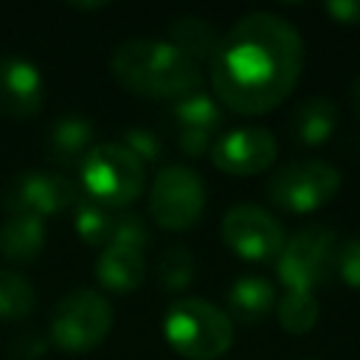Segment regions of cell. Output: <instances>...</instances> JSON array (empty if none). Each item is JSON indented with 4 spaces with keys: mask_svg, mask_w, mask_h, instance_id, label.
<instances>
[{
    "mask_svg": "<svg viewBox=\"0 0 360 360\" xmlns=\"http://www.w3.org/2000/svg\"><path fill=\"white\" fill-rule=\"evenodd\" d=\"M194 273H197V262H194V253L186 248V245H169L160 256H158V264H155V276L160 281L163 290L169 292H183L191 281H194Z\"/></svg>",
    "mask_w": 360,
    "mask_h": 360,
    "instance_id": "23",
    "label": "cell"
},
{
    "mask_svg": "<svg viewBox=\"0 0 360 360\" xmlns=\"http://www.w3.org/2000/svg\"><path fill=\"white\" fill-rule=\"evenodd\" d=\"M222 239L245 262H276L284 248L281 222L262 205L236 202L222 214Z\"/></svg>",
    "mask_w": 360,
    "mask_h": 360,
    "instance_id": "9",
    "label": "cell"
},
{
    "mask_svg": "<svg viewBox=\"0 0 360 360\" xmlns=\"http://www.w3.org/2000/svg\"><path fill=\"white\" fill-rule=\"evenodd\" d=\"M82 188L65 174L53 172H20L3 188V208L8 214H31L45 219L48 214L73 208Z\"/></svg>",
    "mask_w": 360,
    "mask_h": 360,
    "instance_id": "10",
    "label": "cell"
},
{
    "mask_svg": "<svg viewBox=\"0 0 360 360\" xmlns=\"http://www.w3.org/2000/svg\"><path fill=\"white\" fill-rule=\"evenodd\" d=\"M37 307V292L34 284L11 270V267H0V321H22L34 312Z\"/></svg>",
    "mask_w": 360,
    "mask_h": 360,
    "instance_id": "22",
    "label": "cell"
},
{
    "mask_svg": "<svg viewBox=\"0 0 360 360\" xmlns=\"http://www.w3.org/2000/svg\"><path fill=\"white\" fill-rule=\"evenodd\" d=\"M110 73L124 90L146 98L180 101L202 87L200 65L177 51L169 39L155 37L124 39L110 53Z\"/></svg>",
    "mask_w": 360,
    "mask_h": 360,
    "instance_id": "2",
    "label": "cell"
},
{
    "mask_svg": "<svg viewBox=\"0 0 360 360\" xmlns=\"http://www.w3.org/2000/svg\"><path fill=\"white\" fill-rule=\"evenodd\" d=\"M48 346H51L48 335H42L37 329H25L8 340L6 352L11 360H42L48 354Z\"/></svg>",
    "mask_w": 360,
    "mask_h": 360,
    "instance_id": "26",
    "label": "cell"
},
{
    "mask_svg": "<svg viewBox=\"0 0 360 360\" xmlns=\"http://www.w3.org/2000/svg\"><path fill=\"white\" fill-rule=\"evenodd\" d=\"M340 191V172L326 160H290L267 180V200L287 214L323 208Z\"/></svg>",
    "mask_w": 360,
    "mask_h": 360,
    "instance_id": "7",
    "label": "cell"
},
{
    "mask_svg": "<svg viewBox=\"0 0 360 360\" xmlns=\"http://www.w3.org/2000/svg\"><path fill=\"white\" fill-rule=\"evenodd\" d=\"M292 138L301 146H321L338 129V104L326 96H309L292 110Z\"/></svg>",
    "mask_w": 360,
    "mask_h": 360,
    "instance_id": "16",
    "label": "cell"
},
{
    "mask_svg": "<svg viewBox=\"0 0 360 360\" xmlns=\"http://www.w3.org/2000/svg\"><path fill=\"white\" fill-rule=\"evenodd\" d=\"M82 194L104 208H127L146 188V166L118 141L96 143L79 163Z\"/></svg>",
    "mask_w": 360,
    "mask_h": 360,
    "instance_id": "4",
    "label": "cell"
},
{
    "mask_svg": "<svg viewBox=\"0 0 360 360\" xmlns=\"http://www.w3.org/2000/svg\"><path fill=\"white\" fill-rule=\"evenodd\" d=\"M312 360H315V357H312Z\"/></svg>",
    "mask_w": 360,
    "mask_h": 360,
    "instance_id": "31",
    "label": "cell"
},
{
    "mask_svg": "<svg viewBox=\"0 0 360 360\" xmlns=\"http://www.w3.org/2000/svg\"><path fill=\"white\" fill-rule=\"evenodd\" d=\"M110 329H112L110 301L90 287H79L56 301L48 321V340L62 352L82 354L101 346Z\"/></svg>",
    "mask_w": 360,
    "mask_h": 360,
    "instance_id": "5",
    "label": "cell"
},
{
    "mask_svg": "<svg viewBox=\"0 0 360 360\" xmlns=\"http://www.w3.org/2000/svg\"><path fill=\"white\" fill-rule=\"evenodd\" d=\"M349 98H352V107H354V112L360 115V73L352 79V84H349Z\"/></svg>",
    "mask_w": 360,
    "mask_h": 360,
    "instance_id": "30",
    "label": "cell"
},
{
    "mask_svg": "<svg viewBox=\"0 0 360 360\" xmlns=\"http://www.w3.org/2000/svg\"><path fill=\"white\" fill-rule=\"evenodd\" d=\"M276 309V287L264 276H239L228 287V318L239 323L264 321Z\"/></svg>",
    "mask_w": 360,
    "mask_h": 360,
    "instance_id": "17",
    "label": "cell"
},
{
    "mask_svg": "<svg viewBox=\"0 0 360 360\" xmlns=\"http://www.w3.org/2000/svg\"><path fill=\"white\" fill-rule=\"evenodd\" d=\"M335 273L340 276L343 284H349L352 290H360V236L338 245Z\"/></svg>",
    "mask_w": 360,
    "mask_h": 360,
    "instance_id": "27",
    "label": "cell"
},
{
    "mask_svg": "<svg viewBox=\"0 0 360 360\" xmlns=\"http://www.w3.org/2000/svg\"><path fill=\"white\" fill-rule=\"evenodd\" d=\"M338 236L323 225H304L290 239H284L276 256V276L287 290L312 292L335 273Z\"/></svg>",
    "mask_w": 360,
    "mask_h": 360,
    "instance_id": "6",
    "label": "cell"
},
{
    "mask_svg": "<svg viewBox=\"0 0 360 360\" xmlns=\"http://www.w3.org/2000/svg\"><path fill=\"white\" fill-rule=\"evenodd\" d=\"M152 233H149V225L141 214L135 211H124L115 217V225H112V236H110V245L115 248H124V250H135V253H143V248L149 245Z\"/></svg>",
    "mask_w": 360,
    "mask_h": 360,
    "instance_id": "24",
    "label": "cell"
},
{
    "mask_svg": "<svg viewBox=\"0 0 360 360\" xmlns=\"http://www.w3.org/2000/svg\"><path fill=\"white\" fill-rule=\"evenodd\" d=\"M132 158H138L143 166L146 163H155L163 152V143H160V135L149 127H129L121 132V141H118Z\"/></svg>",
    "mask_w": 360,
    "mask_h": 360,
    "instance_id": "25",
    "label": "cell"
},
{
    "mask_svg": "<svg viewBox=\"0 0 360 360\" xmlns=\"http://www.w3.org/2000/svg\"><path fill=\"white\" fill-rule=\"evenodd\" d=\"M301 70L304 39L292 22L273 11L242 14L219 37L208 62L217 101L239 115L276 110L295 90Z\"/></svg>",
    "mask_w": 360,
    "mask_h": 360,
    "instance_id": "1",
    "label": "cell"
},
{
    "mask_svg": "<svg viewBox=\"0 0 360 360\" xmlns=\"http://www.w3.org/2000/svg\"><path fill=\"white\" fill-rule=\"evenodd\" d=\"M174 118H177V129H197V132L217 135L222 124V107L214 96L197 90L174 101Z\"/></svg>",
    "mask_w": 360,
    "mask_h": 360,
    "instance_id": "20",
    "label": "cell"
},
{
    "mask_svg": "<svg viewBox=\"0 0 360 360\" xmlns=\"http://www.w3.org/2000/svg\"><path fill=\"white\" fill-rule=\"evenodd\" d=\"M323 11L340 25H360V0H329Z\"/></svg>",
    "mask_w": 360,
    "mask_h": 360,
    "instance_id": "29",
    "label": "cell"
},
{
    "mask_svg": "<svg viewBox=\"0 0 360 360\" xmlns=\"http://www.w3.org/2000/svg\"><path fill=\"white\" fill-rule=\"evenodd\" d=\"M321 315V304L315 298V292H301V290H287L278 301H276V318L278 326L287 335H304L318 323Z\"/></svg>",
    "mask_w": 360,
    "mask_h": 360,
    "instance_id": "21",
    "label": "cell"
},
{
    "mask_svg": "<svg viewBox=\"0 0 360 360\" xmlns=\"http://www.w3.org/2000/svg\"><path fill=\"white\" fill-rule=\"evenodd\" d=\"M211 143H214V135L208 132H197V129H177V146L183 155L188 158H202L211 152Z\"/></svg>",
    "mask_w": 360,
    "mask_h": 360,
    "instance_id": "28",
    "label": "cell"
},
{
    "mask_svg": "<svg viewBox=\"0 0 360 360\" xmlns=\"http://www.w3.org/2000/svg\"><path fill=\"white\" fill-rule=\"evenodd\" d=\"M45 104V82L34 62L22 56H0V112L31 118Z\"/></svg>",
    "mask_w": 360,
    "mask_h": 360,
    "instance_id": "12",
    "label": "cell"
},
{
    "mask_svg": "<svg viewBox=\"0 0 360 360\" xmlns=\"http://www.w3.org/2000/svg\"><path fill=\"white\" fill-rule=\"evenodd\" d=\"M45 239V219L31 214H8L0 225V256L14 264L34 262L42 253Z\"/></svg>",
    "mask_w": 360,
    "mask_h": 360,
    "instance_id": "15",
    "label": "cell"
},
{
    "mask_svg": "<svg viewBox=\"0 0 360 360\" xmlns=\"http://www.w3.org/2000/svg\"><path fill=\"white\" fill-rule=\"evenodd\" d=\"M146 278V262L143 253L135 250H124L115 245L101 248V253L96 256V281L107 290V292H135Z\"/></svg>",
    "mask_w": 360,
    "mask_h": 360,
    "instance_id": "14",
    "label": "cell"
},
{
    "mask_svg": "<svg viewBox=\"0 0 360 360\" xmlns=\"http://www.w3.org/2000/svg\"><path fill=\"white\" fill-rule=\"evenodd\" d=\"M93 124L84 115H62L48 129L45 158L62 169L79 166L84 155L93 149Z\"/></svg>",
    "mask_w": 360,
    "mask_h": 360,
    "instance_id": "13",
    "label": "cell"
},
{
    "mask_svg": "<svg viewBox=\"0 0 360 360\" xmlns=\"http://www.w3.org/2000/svg\"><path fill=\"white\" fill-rule=\"evenodd\" d=\"M163 338L186 360H219L233 343V321L217 304L183 295L163 312Z\"/></svg>",
    "mask_w": 360,
    "mask_h": 360,
    "instance_id": "3",
    "label": "cell"
},
{
    "mask_svg": "<svg viewBox=\"0 0 360 360\" xmlns=\"http://www.w3.org/2000/svg\"><path fill=\"white\" fill-rule=\"evenodd\" d=\"M73 231L79 233V239L90 248H107L110 245V236H112V225H115V217L110 214V208L93 202L90 197H79L73 202Z\"/></svg>",
    "mask_w": 360,
    "mask_h": 360,
    "instance_id": "19",
    "label": "cell"
},
{
    "mask_svg": "<svg viewBox=\"0 0 360 360\" xmlns=\"http://www.w3.org/2000/svg\"><path fill=\"white\" fill-rule=\"evenodd\" d=\"M205 211L202 177L183 163L163 166L149 186V217L163 231H188Z\"/></svg>",
    "mask_w": 360,
    "mask_h": 360,
    "instance_id": "8",
    "label": "cell"
},
{
    "mask_svg": "<svg viewBox=\"0 0 360 360\" xmlns=\"http://www.w3.org/2000/svg\"><path fill=\"white\" fill-rule=\"evenodd\" d=\"M211 163L233 177H250L276 163L278 141L267 127H236L214 138Z\"/></svg>",
    "mask_w": 360,
    "mask_h": 360,
    "instance_id": "11",
    "label": "cell"
},
{
    "mask_svg": "<svg viewBox=\"0 0 360 360\" xmlns=\"http://www.w3.org/2000/svg\"><path fill=\"white\" fill-rule=\"evenodd\" d=\"M219 31L200 14H180L169 22V42L183 51L188 59H194L197 65L211 62L217 45H219Z\"/></svg>",
    "mask_w": 360,
    "mask_h": 360,
    "instance_id": "18",
    "label": "cell"
}]
</instances>
